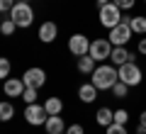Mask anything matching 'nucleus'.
<instances>
[{"label":"nucleus","instance_id":"f03ea898","mask_svg":"<svg viewBox=\"0 0 146 134\" xmlns=\"http://www.w3.org/2000/svg\"><path fill=\"white\" fill-rule=\"evenodd\" d=\"M10 20L15 22L17 27H32V22H34V10H32L29 3H15L10 10Z\"/></svg>","mask_w":146,"mask_h":134},{"label":"nucleus","instance_id":"b1692460","mask_svg":"<svg viewBox=\"0 0 146 134\" xmlns=\"http://www.w3.org/2000/svg\"><path fill=\"white\" fill-rule=\"evenodd\" d=\"M22 100H25L27 105L36 103V88H25V93H22Z\"/></svg>","mask_w":146,"mask_h":134},{"label":"nucleus","instance_id":"20e7f679","mask_svg":"<svg viewBox=\"0 0 146 134\" xmlns=\"http://www.w3.org/2000/svg\"><path fill=\"white\" fill-rule=\"evenodd\" d=\"M98 20H100V25H102V27L112 29V27H117V25L122 22V10L115 5V3H107V5H102V7H100Z\"/></svg>","mask_w":146,"mask_h":134},{"label":"nucleus","instance_id":"bb28decb","mask_svg":"<svg viewBox=\"0 0 146 134\" xmlns=\"http://www.w3.org/2000/svg\"><path fill=\"white\" fill-rule=\"evenodd\" d=\"M66 134H85L83 124H71V127H66Z\"/></svg>","mask_w":146,"mask_h":134},{"label":"nucleus","instance_id":"473e14b6","mask_svg":"<svg viewBox=\"0 0 146 134\" xmlns=\"http://www.w3.org/2000/svg\"><path fill=\"white\" fill-rule=\"evenodd\" d=\"M17 3H29V0H17Z\"/></svg>","mask_w":146,"mask_h":134},{"label":"nucleus","instance_id":"7c9ffc66","mask_svg":"<svg viewBox=\"0 0 146 134\" xmlns=\"http://www.w3.org/2000/svg\"><path fill=\"white\" fill-rule=\"evenodd\" d=\"M98 3V7H102V5H107V3H112V0H95Z\"/></svg>","mask_w":146,"mask_h":134},{"label":"nucleus","instance_id":"7ed1b4c3","mask_svg":"<svg viewBox=\"0 0 146 134\" xmlns=\"http://www.w3.org/2000/svg\"><path fill=\"white\" fill-rule=\"evenodd\" d=\"M117 76H119L122 83H127L129 88H134V85H141L144 73H141V68L136 66L134 61H127V63H122V66L117 68Z\"/></svg>","mask_w":146,"mask_h":134},{"label":"nucleus","instance_id":"c85d7f7f","mask_svg":"<svg viewBox=\"0 0 146 134\" xmlns=\"http://www.w3.org/2000/svg\"><path fill=\"white\" fill-rule=\"evenodd\" d=\"M139 54H144V56H146V37H141V39H139Z\"/></svg>","mask_w":146,"mask_h":134},{"label":"nucleus","instance_id":"9d476101","mask_svg":"<svg viewBox=\"0 0 146 134\" xmlns=\"http://www.w3.org/2000/svg\"><path fill=\"white\" fill-rule=\"evenodd\" d=\"M25 81L22 78H5L3 81V93L7 95V98H22V93H25Z\"/></svg>","mask_w":146,"mask_h":134},{"label":"nucleus","instance_id":"dca6fc26","mask_svg":"<svg viewBox=\"0 0 146 134\" xmlns=\"http://www.w3.org/2000/svg\"><path fill=\"white\" fill-rule=\"evenodd\" d=\"M95 122H98L100 127H110V124L115 122V110H110V107H100L98 112H95Z\"/></svg>","mask_w":146,"mask_h":134},{"label":"nucleus","instance_id":"4468645a","mask_svg":"<svg viewBox=\"0 0 146 134\" xmlns=\"http://www.w3.org/2000/svg\"><path fill=\"white\" fill-rule=\"evenodd\" d=\"M98 93H100V90L93 85V83H83V85L78 88V98L83 100L85 105H88V103H95V100H98Z\"/></svg>","mask_w":146,"mask_h":134},{"label":"nucleus","instance_id":"4be33fe9","mask_svg":"<svg viewBox=\"0 0 146 134\" xmlns=\"http://www.w3.org/2000/svg\"><path fill=\"white\" fill-rule=\"evenodd\" d=\"M15 29H17V25L12 20H3V22H0V34H3V37H10Z\"/></svg>","mask_w":146,"mask_h":134},{"label":"nucleus","instance_id":"412c9836","mask_svg":"<svg viewBox=\"0 0 146 134\" xmlns=\"http://www.w3.org/2000/svg\"><path fill=\"white\" fill-rule=\"evenodd\" d=\"M10 71H12V63H10V59L0 56V81H5V78L10 76Z\"/></svg>","mask_w":146,"mask_h":134},{"label":"nucleus","instance_id":"cd10ccee","mask_svg":"<svg viewBox=\"0 0 146 134\" xmlns=\"http://www.w3.org/2000/svg\"><path fill=\"white\" fill-rule=\"evenodd\" d=\"M17 0H0V12H10Z\"/></svg>","mask_w":146,"mask_h":134},{"label":"nucleus","instance_id":"72a5a7b5","mask_svg":"<svg viewBox=\"0 0 146 134\" xmlns=\"http://www.w3.org/2000/svg\"><path fill=\"white\" fill-rule=\"evenodd\" d=\"M56 134H63V132H56Z\"/></svg>","mask_w":146,"mask_h":134},{"label":"nucleus","instance_id":"0eeeda50","mask_svg":"<svg viewBox=\"0 0 146 134\" xmlns=\"http://www.w3.org/2000/svg\"><path fill=\"white\" fill-rule=\"evenodd\" d=\"M22 81H25L27 88H36V90H39V88L46 83V71L39 68V66H32V68H27V71H25Z\"/></svg>","mask_w":146,"mask_h":134},{"label":"nucleus","instance_id":"39448f33","mask_svg":"<svg viewBox=\"0 0 146 134\" xmlns=\"http://www.w3.org/2000/svg\"><path fill=\"white\" fill-rule=\"evenodd\" d=\"M112 49H115V47H112V41H110V39H93V41H90V51L88 54L98 63H105L110 56H112Z\"/></svg>","mask_w":146,"mask_h":134},{"label":"nucleus","instance_id":"1a4fd4ad","mask_svg":"<svg viewBox=\"0 0 146 134\" xmlns=\"http://www.w3.org/2000/svg\"><path fill=\"white\" fill-rule=\"evenodd\" d=\"M68 51L73 56H85L90 51V39L85 34H71V39H68Z\"/></svg>","mask_w":146,"mask_h":134},{"label":"nucleus","instance_id":"f8f14e48","mask_svg":"<svg viewBox=\"0 0 146 134\" xmlns=\"http://www.w3.org/2000/svg\"><path fill=\"white\" fill-rule=\"evenodd\" d=\"M56 37H58V27H56V22H44V25L39 27V39H42L44 44H51Z\"/></svg>","mask_w":146,"mask_h":134},{"label":"nucleus","instance_id":"a211bd4d","mask_svg":"<svg viewBox=\"0 0 146 134\" xmlns=\"http://www.w3.org/2000/svg\"><path fill=\"white\" fill-rule=\"evenodd\" d=\"M44 110H46V115H61L63 112V100L61 98H46L44 100Z\"/></svg>","mask_w":146,"mask_h":134},{"label":"nucleus","instance_id":"c756f323","mask_svg":"<svg viewBox=\"0 0 146 134\" xmlns=\"http://www.w3.org/2000/svg\"><path fill=\"white\" fill-rule=\"evenodd\" d=\"M139 124H141V127H146V110L139 115Z\"/></svg>","mask_w":146,"mask_h":134},{"label":"nucleus","instance_id":"ddd939ff","mask_svg":"<svg viewBox=\"0 0 146 134\" xmlns=\"http://www.w3.org/2000/svg\"><path fill=\"white\" fill-rule=\"evenodd\" d=\"M122 22H127L134 34H141V37L146 34V17L144 15H136V17H124L122 15Z\"/></svg>","mask_w":146,"mask_h":134},{"label":"nucleus","instance_id":"2f4dec72","mask_svg":"<svg viewBox=\"0 0 146 134\" xmlns=\"http://www.w3.org/2000/svg\"><path fill=\"white\" fill-rule=\"evenodd\" d=\"M136 134H146V127H141V124H139V127H136Z\"/></svg>","mask_w":146,"mask_h":134},{"label":"nucleus","instance_id":"a878e982","mask_svg":"<svg viewBox=\"0 0 146 134\" xmlns=\"http://www.w3.org/2000/svg\"><path fill=\"white\" fill-rule=\"evenodd\" d=\"M112 3H115L119 10H131V7L136 5V0H112Z\"/></svg>","mask_w":146,"mask_h":134},{"label":"nucleus","instance_id":"2eb2a0df","mask_svg":"<svg viewBox=\"0 0 146 134\" xmlns=\"http://www.w3.org/2000/svg\"><path fill=\"white\" fill-rule=\"evenodd\" d=\"M95 66H98V61H95L90 54H85V56H78V63H76V68H78L80 73H85V76H90V73L95 71Z\"/></svg>","mask_w":146,"mask_h":134},{"label":"nucleus","instance_id":"6e6552de","mask_svg":"<svg viewBox=\"0 0 146 134\" xmlns=\"http://www.w3.org/2000/svg\"><path fill=\"white\" fill-rule=\"evenodd\" d=\"M46 110H44V105H36V103H32V105H27L25 107V119L32 124V127H39V124H44L46 122Z\"/></svg>","mask_w":146,"mask_h":134},{"label":"nucleus","instance_id":"9b49d317","mask_svg":"<svg viewBox=\"0 0 146 134\" xmlns=\"http://www.w3.org/2000/svg\"><path fill=\"white\" fill-rule=\"evenodd\" d=\"M110 61L115 63L117 68H119L122 63H127V61H134V54H131L127 47H115V49H112V56H110Z\"/></svg>","mask_w":146,"mask_h":134},{"label":"nucleus","instance_id":"5701e85b","mask_svg":"<svg viewBox=\"0 0 146 134\" xmlns=\"http://www.w3.org/2000/svg\"><path fill=\"white\" fill-rule=\"evenodd\" d=\"M105 134H129V132H127V124H117V122H112L110 127H105Z\"/></svg>","mask_w":146,"mask_h":134},{"label":"nucleus","instance_id":"f257e3e1","mask_svg":"<svg viewBox=\"0 0 146 134\" xmlns=\"http://www.w3.org/2000/svg\"><path fill=\"white\" fill-rule=\"evenodd\" d=\"M119 81L117 76V66L115 63H98L95 71L90 73V83H93L98 90H112V85Z\"/></svg>","mask_w":146,"mask_h":134},{"label":"nucleus","instance_id":"6ab92c4d","mask_svg":"<svg viewBox=\"0 0 146 134\" xmlns=\"http://www.w3.org/2000/svg\"><path fill=\"white\" fill-rule=\"evenodd\" d=\"M12 117H15V107H12V103L3 100V103H0V122H10Z\"/></svg>","mask_w":146,"mask_h":134},{"label":"nucleus","instance_id":"f3484780","mask_svg":"<svg viewBox=\"0 0 146 134\" xmlns=\"http://www.w3.org/2000/svg\"><path fill=\"white\" fill-rule=\"evenodd\" d=\"M44 129H46L49 134L63 132V117H61V115H49L46 122H44Z\"/></svg>","mask_w":146,"mask_h":134},{"label":"nucleus","instance_id":"aec40b11","mask_svg":"<svg viewBox=\"0 0 146 134\" xmlns=\"http://www.w3.org/2000/svg\"><path fill=\"white\" fill-rule=\"evenodd\" d=\"M110 93L115 95V98H127V93H129V85H127V83H122V81H117L115 85H112V90H110Z\"/></svg>","mask_w":146,"mask_h":134},{"label":"nucleus","instance_id":"423d86ee","mask_svg":"<svg viewBox=\"0 0 146 134\" xmlns=\"http://www.w3.org/2000/svg\"><path fill=\"white\" fill-rule=\"evenodd\" d=\"M131 34H134V32H131V27L127 25V22H119L117 27H112V29H110V37H107V39L112 41V47H127V44H129V39H131Z\"/></svg>","mask_w":146,"mask_h":134},{"label":"nucleus","instance_id":"f704fd0d","mask_svg":"<svg viewBox=\"0 0 146 134\" xmlns=\"http://www.w3.org/2000/svg\"><path fill=\"white\" fill-rule=\"evenodd\" d=\"M144 5H146V0H144Z\"/></svg>","mask_w":146,"mask_h":134},{"label":"nucleus","instance_id":"393cba45","mask_svg":"<svg viewBox=\"0 0 146 134\" xmlns=\"http://www.w3.org/2000/svg\"><path fill=\"white\" fill-rule=\"evenodd\" d=\"M115 122H117V124H127V122H129V112H127L124 107H122V110H115Z\"/></svg>","mask_w":146,"mask_h":134}]
</instances>
